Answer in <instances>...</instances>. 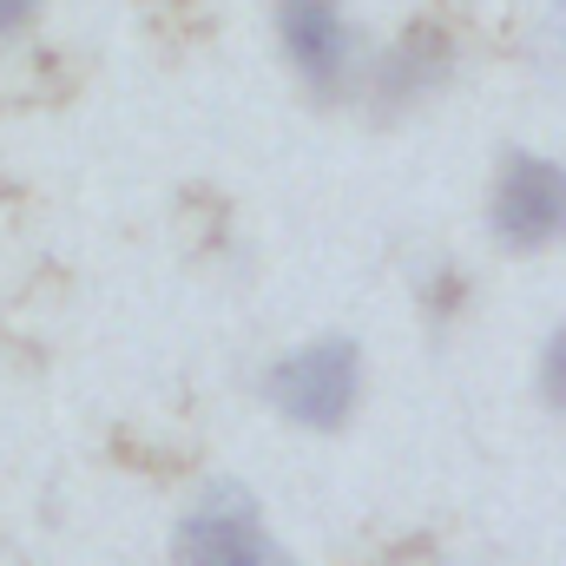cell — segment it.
Listing matches in <instances>:
<instances>
[{"instance_id":"obj_7","label":"cell","mask_w":566,"mask_h":566,"mask_svg":"<svg viewBox=\"0 0 566 566\" xmlns=\"http://www.w3.org/2000/svg\"><path fill=\"white\" fill-rule=\"evenodd\" d=\"M46 20V0H0V46H20Z\"/></svg>"},{"instance_id":"obj_4","label":"cell","mask_w":566,"mask_h":566,"mask_svg":"<svg viewBox=\"0 0 566 566\" xmlns=\"http://www.w3.org/2000/svg\"><path fill=\"white\" fill-rule=\"evenodd\" d=\"M271 40H277V60L290 66V80L310 99H323V106L356 99L369 46L343 0H271Z\"/></svg>"},{"instance_id":"obj_6","label":"cell","mask_w":566,"mask_h":566,"mask_svg":"<svg viewBox=\"0 0 566 566\" xmlns=\"http://www.w3.org/2000/svg\"><path fill=\"white\" fill-rule=\"evenodd\" d=\"M534 396L566 416V316L547 329V343H541V356H534Z\"/></svg>"},{"instance_id":"obj_1","label":"cell","mask_w":566,"mask_h":566,"mask_svg":"<svg viewBox=\"0 0 566 566\" xmlns=\"http://www.w3.org/2000/svg\"><path fill=\"white\" fill-rule=\"evenodd\" d=\"M258 396L277 422L303 428V434H343L363 416L369 396V356L349 329H323L310 343H290L264 363Z\"/></svg>"},{"instance_id":"obj_3","label":"cell","mask_w":566,"mask_h":566,"mask_svg":"<svg viewBox=\"0 0 566 566\" xmlns=\"http://www.w3.org/2000/svg\"><path fill=\"white\" fill-rule=\"evenodd\" d=\"M454 66H461V40L448 20H409L402 33H389L369 60H363V80H356V106L382 126L396 119H416L428 113L448 86H454Z\"/></svg>"},{"instance_id":"obj_5","label":"cell","mask_w":566,"mask_h":566,"mask_svg":"<svg viewBox=\"0 0 566 566\" xmlns=\"http://www.w3.org/2000/svg\"><path fill=\"white\" fill-rule=\"evenodd\" d=\"M171 566H303L264 521L244 481H211L171 527Z\"/></svg>"},{"instance_id":"obj_2","label":"cell","mask_w":566,"mask_h":566,"mask_svg":"<svg viewBox=\"0 0 566 566\" xmlns=\"http://www.w3.org/2000/svg\"><path fill=\"white\" fill-rule=\"evenodd\" d=\"M481 224L494 238V251L507 258H547L566 244V158L534 151V145H507L488 171V198H481Z\"/></svg>"},{"instance_id":"obj_8","label":"cell","mask_w":566,"mask_h":566,"mask_svg":"<svg viewBox=\"0 0 566 566\" xmlns=\"http://www.w3.org/2000/svg\"><path fill=\"white\" fill-rule=\"evenodd\" d=\"M541 60L566 73V0H547L541 7Z\"/></svg>"},{"instance_id":"obj_9","label":"cell","mask_w":566,"mask_h":566,"mask_svg":"<svg viewBox=\"0 0 566 566\" xmlns=\"http://www.w3.org/2000/svg\"><path fill=\"white\" fill-rule=\"evenodd\" d=\"M454 566H494V560H454Z\"/></svg>"}]
</instances>
